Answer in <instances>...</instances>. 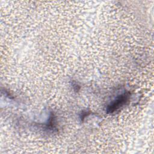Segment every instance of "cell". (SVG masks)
Listing matches in <instances>:
<instances>
[{
  "instance_id": "1",
  "label": "cell",
  "mask_w": 154,
  "mask_h": 154,
  "mask_svg": "<svg viewBox=\"0 0 154 154\" xmlns=\"http://www.w3.org/2000/svg\"><path fill=\"white\" fill-rule=\"evenodd\" d=\"M129 96L130 94L129 92H126L119 95L114 100L108 105L106 112L108 113H112L116 110L119 109L120 107L126 104L129 100Z\"/></svg>"
},
{
  "instance_id": "2",
  "label": "cell",
  "mask_w": 154,
  "mask_h": 154,
  "mask_svg": "<svg viewBox=\"0 0 154 154\" xmlns=\"http://www.w3.org/2000/svg\"><path fill=\"white\" fill-rule=\"evenodd\" d=\"M46 128L52 131L55 129V119L53 114L50 115L49 120L46 125Z\"/></svg>"
}]
</instances>
